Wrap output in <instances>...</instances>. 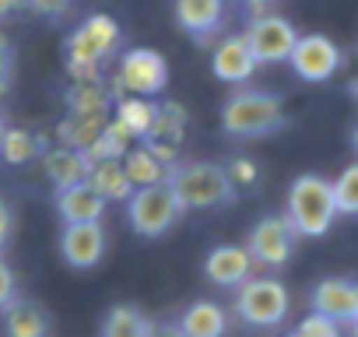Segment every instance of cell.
<instances>
[{"mask_svg": "<svg viewBox=\"0 0 358 337\" xmlns=\"http://www.w3.org/2000/svg\"><path fill=\"white\" fill-rule=\"evenodd\" d=\"M123 32L109 15H88L67 39V71L74 81H102V67L120 53Z\"/></svg>", "mask_w": 358, "mask_h": 337, "instance_id": "6da1fadb", "label": "cell"}, {"mask_svg": "<svg viewBox=\"0 0 358 337\" xmlns=\"http://www.w3.org/2000/svg\"><path fill=\"white\" fill-rule=\"evenodd\" d=\"M169 187L179 201L183 211H211L222 204L236 201V187L229 180V168L218 162H183L172 165L169 173Z\"/></svg>", "mask_w": 358, "mask_h": 337, "instance_id": "7a4b0ae2", "label": "cell"}, {"mask_svg": "<svg viewBox=\"0 0 358 337\" xmlns=\"http://www.w3.org/2000/svg\"><path fill=\"white\" fill-rule=\"evenodd\" d=\"M285 218L292 222L295 236L302 239H320L330 232L334 218H337V201H334V183L306 173L288 187V211Z\"/></svg>", "mask_w": 358, "mask_h": 337, "instance_id": "3957f363", "label": "cell"}, {"mask_svg": "<svg viewBox=\"0 0 358 337\" xmlns=\"http://www.w3.org/2000/svg\"><path fill=\"white\" fill-rule=\"evenodd\" d=\"M285 123V102L260 88H239L222 109V130L232 137H267Z\"/></svg>", "mask_w": 358, "mask_h": 337, "instance_id": "277c9868", "label": "cell"}, {"mask_svg": "<svg viewBox=\"0 0 358 337\" xmlns=\"http://www.w3.org/2000/svg\"><path fill=\"white\" fill-rule=\"evenodd\" d=\"M169 88V60L151 50V46H134L116 60L113 74V99L137 95V99H155Z\"/></svg>", "mask_w": 358, "mask_h": 337, "instance_id": "5b68a950", "label": "cell"}, {"mask_svg": "<svg viewBox=\"0 0 358 337\" xmlns=\"http://www.w3.org/2000/svg\"><path fill=\"white\" fill-rule=\"evenodd\" d=\"M288 288L278 278H250L236 288V313L250 327H278L288 316Z\"/></svg>", "mask_w": 358, "mask_h": 337, "instance_id": "8992f818", "label": "cell"}, {"mask_svg": "<svg viewBox=\"0 0 358 337\" xmlns=\"http://www.w3.org/2000/svg\"><path fill=\"white\" fill-rule=\"evenodd\" d=\"M183 215V208H179L176 194L169 183H158V187H141L134 190V197L127 201V222L137 236L144 239H155L162 232H169L176 225V218Z\"/></svg>", "mask_w": 358, "mask_h": 337, "instance_id": "52a82bcc", "label": "cell"}, {"mask_svg": "<svg viewBox=\"0 0 358 337\" xmlns=\"http://www.w3.org/2000/svg\"><path fill=\"white\" fill-rule=\"evenodd\" d=\"M243 39H246V46L253 50L257 64H281V60L292 57V50H295V43H299V32H295V25H292L288 18H281V15H257V18L246 25Z\"/></svg>", "mask_w": 358, "mask_h": 337, "instance_id": "ba28073f", "label": "cell"}, {"mask_svg": "<svg viewBox=\"0 0 358 337\" xmlns=\"http://www.w3.org/2000/svg\"><path fill=\"white\" fill-rule=\"evenodd\" d=\"M341 60H344L341 46H337L330 36H320V32L299 36V43H295L292 57H288L292 71H295L302 81H309V85L330 81V78L341 71Z\"/></svg>", "mask_w": 358, "mask_h": 337, "instance_id": "9c48e42d", "label": "cell"}, {"mask_svg": "<svg viewBox=\"0 0 358 337\" xmlns=\"http://www.w3.org/2000/svg\"><path fill=\"white\" fill-rule=\"evenodd\" d=\"M246 250L253 257V264H264V267H285L292 250H295V229L285 215H267L253 225L250 239H246Z\"/></svg>", "mask_w": 358, "mask_h": 337, "instance_id": "30bf717a", "label": "cell"}, {"mask_svg": "<svg viewBox=\"0 0 358 337\" xmlns=\"http://www.w3.org/2000/svg\"><path fill=\"white\" fill-rule=\"evenodd\" d=\"M109 250V236L102 222H85V225H64L60 232V257L74 271H92L102 264Z\"/></svg>", "mask_w": 358, "mask_h": 337, "instance_id": "8fae6325", "label": "cell"}, {"mask_svg": "<svg viewBox=\"0 0 358 337\" xmlns=\"http://www.w3.org/2000/svg\"><path fill=\"white\" fill-rule=\"evenodd\" d=\"M183 134H187V109L179 102H162L158 116H155V127L144 137V148H151V155L162 158L172 168L179 148H183Z\"/></svg>", "mask_w": 358, "mask_h": 337, "instance_id": "7c38bea8", "label": "cell"}, {"mask_svg": "<svg viewBox=\"0 0 358 337\" xmlns=\"http://www.w3.org/2000/svg\"><path fill=\"white\" fill-rule=\"evenodd\" d=\"M313 313L330 316L337 323H351L358 316V281L348 278H323L313 288Z\"/></svg>", "mask_w": 358, "mask_h": 337, "instance_id": "4fadbf2b", "label": "cell"}, {"mask_svg": "<svg viewBox=\"0 0 358 337\" xmlns=\"http://www.w3.org/2000/svg\"><path fill=\"white\" fill-rule=\"evenodd\" d=\"M257 67H260V64H257V57H253V50L246 46L243 36H225V39L215 46L211 71H215L218 81H225V85H246Z\"/></svg>", "mask_w": 358, "mask_h": 337, "instance_id": "5bb4252c", "label": "cell"}, {"mask_svg": "<svg viewBox=\"0 0 358 337\" xmlns=\"http://www.w3.org/2000/svg\"><path fill=\"white\" fill-rule=\"evenodd\" d=\"M204 278L218 288H239L253 278V257L246 246H215L204 260Z\"/></svg>", "mask_w": 358, "mask_h": 337, "instance_id": "9a60e30c", "label": "cell"}, {"mask_svg": "<svg viewBox=\"0 0 358 337\" xmlns=\"http://www.w3.org/2000/svg\"><path fill=\"white\" fill-rule=\"evenodd\" d=\"M39 162H43V173L53 183V190H67V187L88 183V168L92 165H88L85 151H74L67 144H57V148H46Z\"/></svg>", "mask_w": 358, "mask_h": 337, "instance_id": "2e32d148", "label": "cell"}, {"mask_svg": "<svg viewBox=\"0 0 358 337\" xmlns=\"http://www.w3.org/2000/svg\"><path fill=\"white\" fill-rule=\"evenodd\" d=\"M176 22L194 39H211L225 25V0H176Z\"/></svg>", "mask_w": 358, "mask_h": 337, "instance_id": "e0dca14e", "label": "cell"}, {"mask_svg": "<svg viewBox=\"0 0 358 337\" xmlns=\"http://www.w3.org/2000/svg\"><path fill=\"white\" fill-rule=\"evenodd\" d=\"M57 215L64 218V225L102 222V215H106V201H102L88 183H78V187L57 190Z\"/></svg>", "mask_w": 358, "mask_h": 337, "instance_id": "ac0fdd59", "label": "cell"}, {"mask_svg": "<svg viewBox=\"0 0 358 337\" xmlns=\"http://www.w3.org/2000/svg\"><path fill=\"white\" fill-rule=\"evenodd\" d=\"M4 334L8 337H50V313L39 306V302H29V299H15L8 302L4 309Z\"/></svg>", "mask_w": 358, "mask_h": 337, "instance_id": "d6986e66", "label": "cell"}, {"mask_svg": "<svg viewBox=\"0 0 358 337\" xmlns=\"http://www.w3.org/2000/svg\"><path fill=\"white\" fill-rule=\"evenodd\" d=\"M179 330H183V337H225L229 330V316L218 302L211 299H197L183 309V316H179L176 323Z\"/></svg>", "mask_w": 358, "mask_h": 337, "instance_id": "ffe728a7", "label": "cell"}, {"mask_svg": "<svg viewBox=\"0 0 358 337\" xmlns=\"http://www.w3.org/2000/svg\"><path fill=\"white\" fill-rule=\"evenodd\" d=\"M88 187L109 204V201H130L134 197V183L127 176L123 162H92L88 168Z\"/></svg>", "mask_w": 358, "mask_h": 337, "instance_id": "44dd1931", "label": "cell"}, {"mask_svg": "<svg viewBox=\"0 0 358 337\" xmlns=\"http://www.w3.org/2000/svg\"><path fill=\"white\" fill-rule=\"evenodd\" d=\"M123 168H127V176H130L134 190L169 183V173H172V168H169L162 158H155L151 148H144V144H134V148L123 155Z\"/></svg>", "mask_w": 358, "mask_h": 337, "instance_id": "7402d4cb", "label": "cell"}, {"mask_svg": "<svg viewBox=\"0 0 358 337\" xmlns=\"http://www.w3.org/2000/svg\"><path fill=\"white\" fill-rule=\"evenodd\" d=\"M113 92L102 81H74L67 88V113L74 116H109Z\"/></svg>", "mask_w": 358, "mask_h": 337, "instance_id": "603a6c76", "label": "cell"}, {"mask_svg": "<svg viewBox=\"0 0 358 337\" xmlns=\"http://www.w3.org/2000/svg\"><path fill=\"white\" fill-rule=\"evenodd\" d=\"M134 134L116 120V116H109V123H106V130L92 141V148L85 151V158H88V165L92 162H123V155L134 148Z\"/></svg>", "mask_w": 358, "mask_h": 337, "instance_id": "cb8c5ba5", "label": "cell"}, {"mask_svg": "<svg viewBox=\"0 0 358 337\" xmlns=\"http://www.w3.org/2000/svg\"><path fill=\"white\" fill-rule=\"evenodd\" d=\"M151 330H155V323L137 306L120 302L102 316V334L99 337H151Z\"/></svg>", "mask_w": 358, "mask_h": 337, "instance_id": "d4e9b609", "label": "cell"}, {"mask_svg": "<svg viewBox=\"0 0 358 337\" xmlns=\"http://www.w3.org/2000/svg\"><path fill=\"white\" fill-rule=\"evenodd\" d=\"M155 116H158V102H155V99H137V95L116 99V120H120L137 141H144V137L151 134Z\"/></svg>", "mask_w": 358, "mask_h": 337, "instance_id": "484cf974", "label": "cell"}, {"mask_svg": "<svg viewBox=\"0 0 358 337\" xmlns=\"http://www.w3.org/2000/svg\"><path fill=\"white\" fill-rule=\"evenodd\" d=\"M43 141L25 130V127H8L4 130V141H0V158H4L8 165H29L36 158H43Z\"/></svg>", "mask_w": 358, "mask_h": 337, "instance_id": "4316f807", "label": "cell"}, {"mask_svg": "<svg viewBox=\"0 0 358 337\" xmlns=\"http://www.w3.org/2000/svg\"><path fill=\"white\" fill-rule=\"evenodd\" d=\"M106 123H109V116H74V113H67V120L57 127V137H60V144H67L74 151H88L92 141L106 130Z\"/></svg>", "mask_w": 358, "mask_h": 337, "instance_id": "83f0119b", "label": "cell"}, {"mask_svg": "<svg viewBox=\"0 0 358 337\" xmlns=\"http://www.w3.org/2000/svg\"><path fill=\"white\" fill-rule=\"evenodd\" d=\"M334 201H337V215L358 218V162H351L334 180Z\"/></svg>", "mask_w": 358, "mask_h": 337, "instance_id": "f1b7e54d", "label": "cell"}, {"mask_svg": "<svg viewBox=\"0 0 358 337\" xmlns=\"http://www.w3.org/2000/svg\"><path fill=\"white\" fill-rule=\"evenodd\" d=\"M225 168H229V180H232L236 190H246V187H253L260 180V165L253 158H246V155H236Z\"/></svg>", "mask_w": 358, "mask_h": 337, "instance_id": "f546056e", "label": "cell"}, {"mask_svg": "<svg viewBox=\"0 0 358 337\" xmlns=\"http://www.w3.org/2000/svg\"><path fill=\"white\" fill-rule=\"evenodd\" d=\"M295 334H299V337H344V334H341V323L330 320V316H320V313H309V316L299 323Z\"/></svg>", "mask_w": 358, "mask_h": 337, "instance_id": "4dcf8cb0", "label": "cell"}, {"mask_svg": "<svg viewBox=\"0 0 358 337\" xmlns=\"http://www.w3.org/2000/svg\"><path fill=\"white\" fill-rule=\"evenodd\" d=\"M11 78H15V50H11L8 36L0 32V99L8 95V88H11Z\"/></svg>", "mask_w": 358, "mask_h": 337, "instance_id": "1f68e13d", "label": "cell"}, {"mask_svg": "<svg viewBox=\"0 0 358 337\" xmlns=\"http://www.w3.org/2000/svg\"><path fill=\"white\" fill-rule=\"evenodd\" d=\"M15 299H18V278H15L11 264L0 257V309H4L8 302H15Z\"/></svg>", "mask_w": 358, "mask_h": 337, "instance_id": "d6a6232c", "label": "cell"}, {"mask_svg": "<svg viewBox=\"0 0 358 337\" xmlns=\"http://www.w3.org/2000/svg\"><path fill=\"white\" fill-rule=\"evenodd\" d=\"M25 4H29L36 15H43V18H64V15L71 11L74 0H25Z\"/></svg>", "mask_w": 358, "mask_h": 337, "instance_id": "836d02e7", "label": "cell"}, {"mask_svg": "<svg viewBox=\"0 0 358 337\" xmlns=\"http://www.w3.org/2000/svg\"><path fill=\"white\" fill-rule=\"evenodd\" d=\"M11 232H15V215H11V208H8V201L0 197V253H4V246H8V239H11Z\"/></svg>", "mask_w": 358, "mask_h": 337, "instance_id": "e575fe53", "label": "cell"}, {"mask_svg": "<svg viewBox=\"0 0 358 337\" xmlns=\"http://www.w3.org/2000/svg\"><path fill=\"white\" fill-rule=\"evenodd\" d=\"M151 337H183V330H179L176 323H155Z\"/></svg>", "mask_w": 358, "mask_h": 337, "instance_id": "d590c367", "label": "cell"}, {"mask_svg": "<svg viewBox=\"0 0 358 337\" xmlns=\"http://www.w3.org/2000/svg\"><path fill=\"white\" fill-rule=\"evenodd\" d=\"M25 4V0H0V18H8V15H15L18 8Z\"/></svg>", "mask_w": 358, "mask_h": 337, "instance_id": "8d00e7d4", "label": "cell"}, {"mask_svg": "<svg viewBox=\"0 0 358 337\" xmlns=\"http://www.w3.org/2000/svg\"><path fill=\"white\" fill-rule=\"evenodd\" d=\"M250 8H264V4H278V0H246Z\"/></svg>", "mask_w": 358, "mask_h": 337, "instance_id": "74e56055", "label": "cell"}, {"mask_svg": "<svg viewBox=\"0 0 358 337\" xmlns=\"http://www.w3.org/2000/svg\"><path fill=\"white\" fill-rule=\"evenodd\" d=\"M348 327H351V337H358V316H355V320H351Z\"/></svg>", "mask_w": 358, "mask_h": 337, "instance_id": "f35d334b", "label": "cell"}, {"mask_svg": "<svg viewBox=\"0 0 358 337\" xmlns=\"http://www.w3.org/2000/svg\"><path fill=\"white\" fill-rule=\"evenodd\" d=\"M351 95H355V99H358V74H355V78H351Z\"/></svg>", "mask_w": 358, "mask_h": 337, "instance_id": "ab89813d", "label": "cell"}, {"mask_svg": "<svg viewBox=\"0 0 358 337\" xmlns=\"http://www.w3.org/2000/svg\"><path fill=\"white\" fill-rule=\"evenodd\" d=\"M351 144H355V151H358V127H355V134H351Z\"/></svg>", "mask_w": 358, "mask_h": 337, "instance_id": "60d3db41", "label": "cell"}, {"mask_svg": "<svg viewBox=\"0 0 358 337\" xmlns=\"http://www.w3.org/2000/svg\"><path fill=\"white\" fill-rule=\"evenodd\" d=\"M4 130H8V127H4V120H0V141H4Z\"/></svg>", "mask_w": 358, "mask_h": 337, "instance_id": "b9f144b4", "label": "cell"}, {"mask_svg": "<svg viewBox=\"0 0 358 337\" xmlns=\"http://www.w3.org/2000/svg\"><path fill=\"white\" fill-rule=\"evenodd\" d=\"M288 337H299V334H288Z\"/></svg>", "mask_w": 358, "mask_h": 337, "instance_id": "7bdbcfd3", "label": "cell"}]
</instances>
